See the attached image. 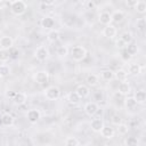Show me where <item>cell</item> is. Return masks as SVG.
Here are the masks:
<instances>
[{
    "mask_svg": "<svg viewBox=\"0 0 146 146\" xmlns=\"http://www.w3.org/2000/svg\"><path fill=\"white\" fill-rule=\"evenodd\" d=\"M70 55L75 62H81L87 56V49L82 46H74L70 50Z\"/></svg>",
    "mask_w": 146,
    "mask_h": 146,
    "instance_id": "1",
    "label": "cell"
},
{
    "mask_svg": "<svg viewBox=\"0 0 146 146\" xmlns=\"http://www.w3.org/2000/svg\"><path fill=\"white\" fill-rule=\"evenodd\" d=\"M26 9H27V6L23 0H15L10 5V11L16 16L23 15L26 11Z\"/></svg>",
    "mask_w": 146,
    "mask_h": 146,
    "instance_id": "2",
    "label": "cell"
},
{
    "mask_svg": "<svg viewBox=\"0 0 146 146\" xmlns=\"http://www.w3.org/2000/svg\"><path fill=\"white\" fill-rule=\"evenodd\" d=\"M44 97L49 100H56L60 97V90L56 86H50L44 90Z\"/></svg>",
    "mask_w": 146,
    "mask_h": 146,
    "instance_id": "3",
    "label": "cell"
},
{
    "mask_svg": "<svg viewBox=\"0 0 146 146\" xmlns=\"http://www.w3.org/2000/svg\"><path fill=\"white\" fill-rule=\"evenodd\" d=\"M34 57L39 60V62H46L49 57V50L46 46H40L35 49L34 51Z\"/></svg>",
    "mask_w": 146,
    "mask_h": 146,
    "instance_id": "4",
    "label": "cell"
},
{
    "mask_svg": "<svg viewBox=\"0 0 146 146\" xmlns=\"http://www.w3.org/2000/svg\"><path fill=\"white\" fill-rule=\"evenodd\" d=\"M26 119L30 123H36L41 119V112L36 108H31L26 113Z\"/></svg>",
    "mask_w": 146,
    "mask_h": 146,
    "instance_id": "5",
    "label": "cell"
},
{
    "mask_svg": "<svg viewBox=\"0 0 146 146\" xmlns=\"http://www.w3.org/2000/svg\"><path fill=\"white\" fill-rule=\"evenodd\" d=\"M34 81L38 84H46L49 81V72L48 71H39L34 75Z\"/></svg>",
    "mask_w": 146,
    "mask_h": 146,
    "instance_id": "6",
    "label": "cell"
},
{
    "mask_svg": "<svg viewBox=\"0 0 146 146\" xmlns=\"http://www.w3.org/2000/svg\"><path fill=\"white\" fill-rule=\"evenodd\" d=\"M116 33H117V30H116V27H115L114 25H112V24L105 25V27H104V30H103V35H104L105 38H107V39H113V38H115V36H116Z\"/></svg>",
    "mask_w": 146,
    "mask_h": 146,
    "instance_id": "7",
    "label": "cell"
},
{
    "mask_svg": "<svg viewBox=\"0 0 146 146\" xmlns=\"http://www.w3.org/2000/svg\"><path fill=\"white\" fill-rule=\"evenodd\" d=\"M98 110H99V107H98L97 103H95V102H89L84 105V112L89 116H94L98 112Z\"/></svg>",
    "mask_w": 146,
    "mask_h": 146,
    "instance_id": "8",
    "label": "cell"
},
{
    "mask_svg": "<svg viewBox=\"0 0 146 146\" xmlns=\"http://www.w3.org/2000/svg\"><path fill=\"white\" fill-rule=\"evenodd\" d=\"M99 133H100L102 137L105 138V139H112V138L114 137V135H115V130H114V128H112L111 125H105V124H104V127L102 128V130L99 131Z\"/></svg>",
    "mask_w": 146,
    "mask_h": 146,
    "instance_id": "9",
    "label": "cell"
},
{
    "mask_svg": "<svg viewBox=\"0 0 146 146\" xmlns=\"http://www.w3.org/2000/svg\"><path fill=\"white\" fill-rule=\"evenodd\" d=\"M117 92L122 96H128L130 92H131V87L129 84L128 81H122L119 83V87H117Z\"/></svg>",
    "mask_w": 146,
    "mask_h": 146,
    "instance_id": "10",
    "label": "cell"
},
{
    "mask_svg": "<svg viewBox=\"0 0 146 146\" xmlns=\"http://www.w3.org/2000/svg\"><path fill=\"white\" fill-rule=\"evenodd\" d=\"M13 46H14V40L10 36H8V35L1 36V39H0V48L9 50V49L13 48Z\"/></svg>",
    "mask_w": 146,
    "mask_h": 146,
    "instance_id": "11",
    "label": "cell"
},
{
    "mask_svg": "<svg viewBox=\"0 0 146 146\" xmlns=\"http://www.w3.org/2000/svg\"><path fill=\"white\" fill-rule=\"evenodd\" d=\"M13 100H14V104L15 105H24L27 100V96L25 92H15L14 97H13Z\"/></svg>",
    "mask_w": 146,
    "mask_h": 146,
    "instance_id": "12",
    "label": "cell"
},
{
    "mask_svg": "<svg viewBox=\"0 0 146 146\" xmlns=\"http://www.w3.org/2000/svg\"><path fill=\"white\" fill-rule=\"evenodd\" d=\"M75 91H76V94L80 96L81 99H82V98H87V97L90 95V89H89V87H88L87 84H79V86L76 87Z\"/></svg>",
    "mask_w": 146,
    "mask_h": 146,
    "instance_id": "13",
    "label": "cell"
},
{
    "mask_svg": "<svg viewBox=\"0 0 146 146\" xmlns=\"http://www.w3.org/2000/svg\"><path fill=\"white\" fill-rule=\"evenodd\" d=\"M0 123L3 127H11L14 124V116L10 113H3L0 117Z\"/></svg>",
    "mask_w": 146,
    "mask_h": 146,
    "instance_id": "14",
    "label": "cell"
},
{
    "mask_svg": "<svg viewBox=\"0 0 146 146\" xmlns=\"http://www.w3.org/2000/svg\"><path fill=\"white\" fill-rule=\"evenodd\" d=\"M41 26L46 30H51L54 26H55V19L51 17V16H44L41 22H40Z\"/></svg>",
    "mask_w": 146,
    "mask_h": 146,
    "instance_id": "15",
    "label": "cell"
},
{
    "mask_svg": "<svg viewBox=\"0 0 146 146\" xmlns=\"http://www.w3.org/2000/svg\"><path fill=\"white\" fill-rule=\"evenodd\" d=\"M104 127V121L102 119H92L90 122V129L94 132H99Z\"/></svg>",
    "mask_w": 146,
    "mask_h": 146,
    "instance_id": "16",
    "label": "cell"
},
{
    "mask_svg": "<svg viewBox=\"0 0 146 146\" xmlns=\"http://www.w3.org/2000/svg\"><path fill=\"white\" fill-rule=\"evenodd\" d=\"M111 17H112V22L113 23L120 24V23L123 22L124 17H125V14L122 10H115L113 14H111Z\"/></svg>",
    "mask_w": 146,
    "mask_h": 146,
    "instance_id": "17",
    "label": "cell"
},
{
    "mask_svg": "<svg viewBox=\"0 0 146 146\" xmlns=\"http://www.w3.org/2000/svg\"><path fill=\"white\" fill-rule=\"evenodd\" d=\"M98 21L100 24L103 25H107V24H111L112 23V17H111V14L107 13V11H102L99 15H98Z\"/></svg>",
    "mask_w": 146,
    "mask_h": 146,
    "instance_id": "18",
    "label": "cell"
},
{
    "mask_svg": "<svg viewBox=\"0 0 146 146\" xmlns=\"http://www.w3.org/2000/svg\"><path fill=\"white\" fill-rule=\"evenodd\" d=\"M86 82L88 87H96L99 82V76L97 74H88L86 78Z\"/></svg>",
    "mask_w": 146,
    "mask_h": 146,
    "instance_id": "19",
    "label": "cell"
},
{
    "mask_svg": "<svg viewBox=\"0 0 146 146\" xmlns=\"http://www.w3.org/2000/svg\"><path fill=\"white\" fill-rule=\"evenodd\" d=\"M114 78L119 81V82H122V81H127L128 79V72L123 68H119L117 71L114 72Z\"/></svg>",
    "mask_w": 146,
    "mask_h": 146,
    "instance_id": "20",
    "label": "cell"
},
{
    "mask_svg": "<svg viewBox=\"0 0 146 146\" xmlns=\"http://www.w3.org/2000/svg\"><path fill=\"white\" fill-rule=\"evenodd\" d=\"M59 36H60L59 31H58V30H55V29H51V30L48 32V34H47V39H48V41H50V42H57V41L59 40Z\"/></svg>",
    "mask_w": 146,
    "mask_h": 146,
    "instance_id": "21",
    "label": "cell"
},
{
    "mask_svg": "<svg viewBox=\"0 0 146 146\" xmlns=\"http://www.w3.org/2000/svg\"><path fill=\"white\" fill-rule=\"evenodd\" d=\"M137 106V102L135 100L133 97H125L124 98V107L125 110L128 111H131V110H135V107Z\"/></svg>",
    "mask_w": 146,
    "mask_h": 146,
    "instance_id": "22",
    "label": "cell"
},
{
    "mask_svg": "<svg viewBox=\"0 0 146 146\" xmlns=\"http://www.w3.org/2000/svg\"><path fill=\"white\" fill-rule=\"evenodd\" d=\"M140 71H141L140 65L137 64V63H132V64L129 65L127 72H128V74H131V75H138L140 73Z\"/></svg>",
    "mask_w": 146,
    "mask_h": 146,
    "instance_id": "23",
    "label": "cell"
},
{
    "mask_svg": "<svg viewBox=\"0 0 146 146\" xmlns=\"http://www.w3.org/2000/svg\"><path fill=\"white\" fill-rule=\"evenodd\" d=\"M67 100H68L70 104H72V105H76V104L80 103L81 98H80V96L76 94V91L74 90V91H71V92L68 94V96H67Z\"/></svg>",
    "mask_w": 146,
    "mask_h": 146,
    "instance_id": "24",
    "label": "cell"
},
{
    "mask_svg": "<svg viewBox=\"0 0 146 146\" xmlns=\"http://www.w3.org/2000/svg\"><path fill=\"white\" fill-rule=\"evenodd\" d=\"M120 40H121L125 46H127V44H129V43H131V42H132V40H133L132 33H131V32H129V31L123 32V33L121 34V36H120Z\"/></svg>",
    "mask_w": 146,
    "mask_h": 146,
    "instance_id": "25",
    "label": "cell"
},
{
    "mask_svg": "<svg viewBox=\"0 0 146 146\" xmlns=\"http://www.w3.org/2000/svg\"><path fill=\"white\" fill-rule=\"evenodd\" d=\"M133 98L137 102V104H144L146 102V92L144 90H138L136 91Z\"/></svg>",
    "mask_w": 146,
    "mask_h": 146,
    "instance_id": "26",
    "label": "cell"
},
{
    "mask_svg": "<svg viewBox=\"0 0 146 146\" xmlns=\"http://www.w3.org/2000/svg\"><path fill=\"white\" fill-rule=\"evenodd\" d=\"M100 79L104 81H111L114 79V72L112 70H104L100 72Z\"/></svg>",
    "mask_w": 146,
    "mask_h": 146,
    "instance_id": "27",
    "label": "cell"
},
{
    "mask_svg": "<svg viewBox=\"0 0 146 146\" xmlns=\"http://www.w3.org/2000/svg\"><path fill=\"white\" fill-rule=\"evenodd\" d=\"M117 128H116V131H117V133L119 135H127L128 133V131H129V125L128 124H125V123H119L117 125H116Z\"/></svg>",
    "mask_w": 146,
    "mask_h": 146,
    "instance_id": "28",
    "label": "cell"
},
{
    "mask_svg": "<svg viewBox=\"0 0 146 146\" xmlns=\"http://www.w3.org/2000/svg\"><path fill=\"white\" fill-rule=\"evenodd\" d=\"M125 51L130 55V56H133V55H136L137 54V51H138V47H137V44H135V43H129V44H127L125 46Z\"/></svg>",
    "mask_w": 146,
    "mask_h": 146,
    "instance_id": "29",
    "label": "cell"
},
{
    "mask_svg": "<svg viewBox=\"0 0 146 146\" xmlns=\"http://www.w3.org/2000/svg\"><path fill=\"white\" fill-rule=\"evenodd\" d=\"M64 144L66 146H78V145H80V140L76 137H67L64 140Z\"/></svg>",
    "mask_w": 146,
    "mask_h": 146,
    "instance_id": "30",
    "label": "cell"
},
{
    "mask_svg": "<svg viewBox=\"0 0 146 146\" xmlns=\"http://www.w3.org/2000/svg\"><path fill=\"white\" fill-rule=\"evenodd\" d=\"M56 54H57V56H58V57L64 58V57H66V56L68 55V48H67L66 46H60V47H58V48H57Z\"/></svg>",
    "mask_w": 146,
    "mask_h": 146,
    "instance_id": "31",
    "label": "cell"
},
{
    "mask_svg": "<svg viewBox=\"0 0 146 146\" xmlns=\"http://www.w3.org/2000/svg\"><path fill=\"white\" fill-rule=\"evenodd\" d=\"M9 58H10V51L7 50V49L0 48V62L5 63V62L9 60Z\"/></svg>",
    "mask_w": 146,
    "mask_h": 146,
    "instance_id": "32",
    "label": "cell"
},
{
    "mask_svg": "<svg viewBox=\"0 0 146 146\" xmlns=\"http://www.w3.org/2000/svg\"><path fill=\"white\" fill-rule=\"evenodd\" d=\"M136 26H137V30H138V31L144 32V30H145V27H146V19H145V17L138 18L137 22H136Z\"/></svg>",
    "mask_w": 146,
    "mask_h": 146,
    "instance_id": "33",
    "label": "cell"
},
{
    "mask_svg": "<svg viewBox=\"0 0 146 146\" xmlns=\"http://www.w3.org/2000/svg\"><path fill=\"white\" fill-rule=\"evenodd\" d=\"M9 74H10V67L6 64L0 65V75L2 78H5V76H8Z\"/></svg>",
    "mask_w": 146,
    "mask_h": 146,
    "instance_id": "34",
    "label": "cell"
},
{
    "mask_svg": "<svg viewBox=\"0 0 146 146\" xmlns=\"http://www.w3.org/2000/svg\"><path fill=\"white\" fill-rule=\"evenodd\" d=\"M135 9L137 10V13H139V14L144 15V14L146 13V3H145V2H143V1H139V2L136 5Z\"/></svg>",
    "mask_w": 146,
    "mask_h": 146,
    "instance_id": "35",
    "label": "cell"
},
{
    "mask_svg": "<svg viewBox=\"0 0 146 146\" xmlns=\"http://www.w3.org/2000/svg\"><path fill=\"white\" fill-rule=\"evenodd\" d=\"M124 145H128V146H136L138 145V139L136 137H127L125 140H124Z\"/></svg>",
    "mask_w": 146,
    "mask_h": 146,
    "instance_id": "36",
    "label": "cell"
},
{
    "mask_svg": "<svg viewBox=\"0 0 146 146\" xmlns=\"http://www.w3.org/2000/svg\"><path fill=\"white\" fill-rule=\"evenodd\" d=\"M140 0H124V3L128 8H135L136 5L139 2Z\"/></svg>",
    "mask_w": 146,
    "mask_h": 146,
    "instance_id": "37",
    "label": "cell"
},
{
    "mask_svg": "<svg viewBox=\"0 0 146 146\" xmlns=\"http://www.w3.org/2000/svg\"><path fill=\"white\" fill-rule=\"evenodd\" d=\"M111 121H112V123H113V124L117 125L119 123H121V117H120L119 115H116V114H115V115H113V116H112V120H111Z\"/></svg>",
    "mask_w": 146,
    "mask_h": 146,
    "instance_id": "38",
    "label": "cell"
},
{
    "mask_svg": "<svg viewBox=\"0 0 146 146\" xmlns=\"http://www.w3.org/2000/svg\"><path fill=\"white\" fill-rule=\"evenodd\" d=\"M130 57H131V56H130V55L125 51V49H124V50L122 51V54H121V58H122L123 60H125V62H127L128 59H130Z\"/></svg>",
    "mask_w": 146,
    "mask_h": 146,
    "instance_id": "39",
    "label": "cell"
},
{
    "mask_svg": "<svg viewBox=\"0 0 146 146\" xmlns=\"http://www.w3.org/2000/svg\"><path fill=\"white\" fill-rule=\"evenodd\" d=\"M42 2L44 5H47V6H51V5H54L56 2V0H42Z\"/></svg>",
    "mask_w": 146,
    "mask_h": 146,
    "instance_id": "40",
    "label": "cell"
},
{
    "mask_svg": "<svg viewBox=\"0 0 146 146\" xmlns=\"http://www.w3.org/2000/svg\"><path fill=\"white\" fill-rule=\"evenodd\" d=\"M116 47H117V48H120V49H122V48H124V47H125V44H124L121 40H117V41H116Z\"/></svg>",
    "mask_w": 146,
    "mask_h": 146,
    "instance_id": "41",
    "label": "cell"
},
{
    "mask_svg": "<svg viewBox=\"0 0 146 146\" xmlns=\"http://www.w3.org/2000/svg\"><path fill=\"white\" fill-rule=\"evenodd\" d=\"M88 7H89V8H94V7H95L94 1H89V2H88Z\"/></svg>",
    "mask_w": 146,
    "mask_h": 146,
    "instance_id": "42",
    "label": "cell"
},
{
    "mask_svg": "<svg viewBox=\"0 0 146 146\" xmlns=\"http://www.w3.org/2000/svg\"><path fill=\"white\" fill-rule=\"evenodd\" d=\"M14 95H15V92H8V94H7V96H8V97H10V96H11V97H14Z\"/></svg>",
    "mask_w": 146,
    "mask_h": 146,
    "instance_id": "43",
    "label": "cell"
},
{
    "mask_svg": "<svg viewBox=\"0 0 146 146\" xmlns=\"http://www.w3.org/2000/svg\"><path fill=\"white\" fill-rule=\"evenodd\" d=\"M2 79H3V78H2V76H1V75H0V84H1V83H2Z\"/></svg>",
    "mask_w": 146,
    "mask_h": 146,
    "instance_id": "44",
    "label": "cell"
},
{
    "mask_svg": "<svg viewBox=\"0 0 146 146\" xmlns=\"http://www.w3.org/2000/svg\"><path fill=\"white\" fill-rule=\"evenodd\" d=\"M0 1H1V0H0Z\"/></svg>",
    "mask_w": 146,
    "mask_h": 146,
    "instance_id": "45",
    "label": "cell"
}]
</instances>
